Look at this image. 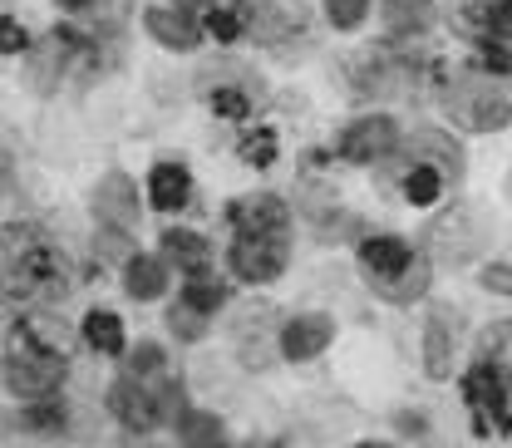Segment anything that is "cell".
Masks as SVG:
<instances>
[{"label":"cell","instance_id":"obj_1","mask_svg":"<svg viewBox=\"0 0 512 448\" xmlns=\"http://www.w3.org/2000/svg\"><path fill=\"white\" fill-rule=\"evenodd\" d=\"M74 286V266L64 247L40 222L0 227V301L10 311H50Z\"/></svg>","mask_w":512,"mask_h":448},{"label":"cell","instance_id":"obj_2","mask_svg":"<svg viewBox=\"0 0 512 448\" xmlns=\"http://www.w3.org/2000/svg\"><path fill=\"white\" fill-rule=\"evenodd\" d=\"M69 375V335L55 316L25 311L0 330V380L15 399H50Z\"/></svg>","mask_w":512,"mask_h":448},{"label":"cell","instance_id":"obj_3","mask_svg":"<svg viewBox=\"0 0 512 448\" xmlns=\"http://www.w3.org/2000/svg\"><path fill=\"white\" fill-rule=\"evenodd\" d=\"M384 163H389V188L399 192L404 207L419 212L448 202V188H458L468 173V153L453 138V128H414L409 138H399V148Z\"/></svg>","mask_w":512,"mask_h":448},{"label":"cell","instance_id":"obj_4","mask_svg":"<svg viewBox=\"0 0 512 448\" xmlns=\"http://www.w3.org/2000/svg\"><path fill=\"white\" fill-rule=\"evenodd\" d=\"M434 94H439L448 128H458V133L512 128V69H493L468 55L463 64L434 74Z\"/></svg>","mask_w":512,"mask_h":448},{"label":"cell","instance_id":"obj_5","mask_svg":"<svg viewBox=\"0 0 512 448\" xmlns=\"http://www.w3.org/2000/svg\"><path fill=\"white\" fill-rule=\"evenodd\" d=\"M355 261L365 271V286L389 306H414L434 286V261L399 232H365L355 242Z\"/></svg>","mask_w":512,"mask_h":448},{"label":"cell","instance_id":"obj_6","mask_svg":"<svg viewBox=\"0 0 512 448\" xmlns=\"http://www.w3.org/2000/svg\"><path fill=\"white\" fill-rule=\"evenodd\" d=\"M439 64L419 55V40H384L350 60L355 99H419V84L434 79Z\"/></svg>","mask_w":512,"mask_h":448},{"label":"cell","instance_id":"obj_7","mask_svg":"<svg viewBox=\"0 0 512 448\" xmlns=\"http://www.w3.org/2000/svg\"><path fill=\"white\" fill-rule=\"evenodd\" d=\"M188 409V394L178 375H153V380H138V375H119L109 384V414L124 424L128 434H153L163 424H178V414Z\"/></svg>","mask_w":512,"mask_h":448},{"label":"cell","instance_id":"obj_8","mask_svg":"<svg viewBox=\"0 0 512 448\" xmlns=\"http://www.w3.org/2000/svg\"><path fill=\"white\" fill-rule=\"evenodd\" d=\"M488 247H493V222L473 202H444L424 232L429 261H444V266H473V261H483Z\"/></svg>","mask_w":512,"mask_h":448},{"label":"cell","instance_id":"obj_9","mask_svg":"<svg viewBox=\"0 0 512 448\" xmlns=\"http://www.w3.org/2000/svg\"><path fill=\"white\" fill-rule=\"evenodd\" d=\"M458 394H463V409H468V429L478 439H512V389L493 370L473 365L458 375Z\"/></svg>","mask_w":512,"mask_h":448},{"label":"cell","instance_id":"obj_10","mask_svg":"<svg viewBox=\"0 0 512 448\" xmlns=\"http://www.w3.org/2000/svg\"><path fill=\"white\" fill-rule=\"evenodd\" d=\"M448 30L468 40L473 50H503L512 55V0H448Z\"/></svg>","mask_w":512,"mask_h":448},{"label":"cell","instance_id":"obj_11","mask_svg":"<svg viewBox=\"0 0 512 448\" xmlns=\"http://www.w3.org/2000/svg\"><path fill=\"white\" fill-rule=\"evenodd\" d=\"M227 266L247 286H271L291 266V232H232Z\"/></svg>","mask_w":512,"mask_h":448},{"label":"cell","instance_id":"obj_12","mask_svg":"<svg viewBox=\"0 0 512 448\" xmlns=\"http://www.w3.org/2000/svg\"><path fill=\"white\" fill-rule=\"evenodd\" d=\"M419 355H424V375L434 384H448L458 375V355H463V311L458 306H444V301L429 306Z\"/></svg>","mask_w":512,"mask_h":448},{"label":"cell","instance_id":"obj_13","mask_svg":"<svg viewBox=\"0 0 512 448\" xmlns=\"http://www.w3.org/2000/svg\"><path fill=\"white\" fill-rule=\"evenodd\" d=\"M399 119L389 114H365V119H350V124L335 133V158L355 163V168H375L384 163L394 148H399Z\"/></svg>","mask_w":512,"mask_h":448},{"label":"cell","instance_id":"obj_14","mask_svg":"<svg viewBox=\"0 0 512 448\" xmlns=\"http://www.w3.org/2000/svg\"><path fill=\"white\" fill-rule=\"evenodd\" d=\"M84 55H89V40H84L74 25H55V30L30 50V79H35V89H55L60 74H69Z\"/></svg>","mask_w":512,"mask_h":448},{"label":"cell","instance_id":"obj_15","mask_svg":"<svg viewBox=\"0 0 512 448\" xmlns=\"http://www.w3.org/2000/svg\"><path fill=\"white\" fill-rule=\"evenodd\" d=\"M330 340H335V320L320 316V311H306V316L281 320L276 350H281V360H291V365H311V360H320V355L330 350Z\"/></svg>","mask_w":512,"mask_h":448},{"label":"cell","instance_id":"obj_16","mask_svg":"<svg viewBox=\"0 0 512 448\" xmlns=\"http://www.w3.org/2000/svg\"><path fill=\"white\" fill-rule=\"evenodd\" d=\"M94 217H99L104 227L133 232V227H138V217H143V207H138V183H133L128 173H109V178H99V188H94Z\"/></svg>","mask_w":512,"mask_h":448},{"label":"cell","instance_id":"obj_17","mask_svg":"<svg viewBox=\"0 0 512 448\" xmlns=\"http://www.w3.org/2000/svg\"><path fill=\"white\" fill-rule=\"evenodd\" d=\"M143 30H148V40H158L163 50H178V55H188V50L202 45V20L188 15V10H178V5L143 10Z\"/></svg>","mask_w":512,"mask_h":448},{"label":"cell","instance_id":"obj_18","mask_svg":"<svg viewBox=\"0 0 512 448\" xmlns=\"http://www.w3.org/2000/svg\"><path fill=\"white\" fill-rule=\"evenodd\" d=\"M232 232H291V207L276 192H256V197H237L227 207Z\"/></svg>","mask_w":512,"mask_h":448},{"label":"cell","instance_id":"obj_19","mask_svg":"<svg viewBox=\"0 0 512 448\" xmlns=\"http://www.w3.org/2000/svg\"><path fill=\"white\" fill-rule=\"evenodd\" d=\"M380 20L389 40H424L439 20L434 0H380Z\"/></svg>","mask_w":512,"mask_h":448},{"label":"cell","instance_id":"obj_20","mask_svg":"<svg viewBox=\"0 0 512 448\" xmlns=\"http://www.w3.org/2000/svg\"><path fill=\"white\" fill-rule=\"evenodd\" d=\"M468 360H473V365H483V370H493V375L512 389V320H493V325H483V330L473 335Z\"/></svg>","mask_w":512,"mask_h":448},{"label":"cell","instance_id":"obj_21","mask_svg":"<svg viewBox=\"0 0 512 448\" xmlns=\"http://www.w3.org/2000/svg\"><path fill=\"white\" fill-rule=\"evenodd\" d=\"M158 247H163V261H168V266H178V271H188V276L212 271V242H207L202 232H192V227H168V232L158 237Z\"/></svg>","mask_w":512,"mask_h":448},{"label":"cell","instance_id":"obj_22","mask_svg":"<svg viewBox=\"0 0 512 448\" xmlns=\"http://www.w3.org/2000/svg\"><path fill=\"white\" fill-rule=\"evenodd\" d=\"M148 202H153L158 212L188 207L192 202V173L183 163H153V173H148Z\"/></svg>","mask_w":512,"mask_h":448},{"label":"cell","instance_id":"obj_23","mask_svg":"<svg viewBox=\"0 0 512 448\" xmlns=\"http://www.w3.org/2000/svg\"><path fill=\"white\" fill-rule=\"evenodd\" d=\"M124 291L133 301H158V296L168 291V261H163V256L133 252L124 261Z\"/></svg>","mask_w":512,"mask_h":448},{"label":"cell","instance_id":"obj_24","mask_svg":"<svg viewBox=\"0 0 512 448\" xmlns=\"http://www.w3.org/2000/svg\"><path fill=\"white\" fill-rule=\"evenodd\" d=\"M84 345L94 350V355H124L128 350V335H124V320L119 311H104V306H94L89 316H84Z\"/></svg>","mask_w":512,"mask_h":448},{"label":"cell","instance_id":"obj_25","mask_svg":"<svg viewBox=\"0 0 512 448\" xmlns=\"http://www.w3.org/2000/svg\"><path fill=\"white\" fill-rule=\"evenodd\" d=\"M173 429H178L183 448H227V424L212 409H183Z\"/></svg>","mask_w":512,"mask_h":448},{"label":"cell","instance_id":"obj_26","mask_svg":"<svg viewBox=\"0 0 512 448\" xmlns=\"http://www.w3.org/2000/svg\"><path fill=\"white\" fill-rule=\"evenodd\" d=\"M202 30H207L212 40H222V45L242 40V30H247V5H242V0H217V5L207 10Z\"/></svg>","mask_w":512,"mask_h":448},{"label":"cell","instance_id":"obj_27","mask_svg":"<svg viewBox=\"0 0 512 448\" xmlns=\"http://www.w3.org/2000/svg\"><path fill=\"white\" fill-rule=\"evenodd\" d=\"M178 301L192 306V311H202V316H217V311L227 306V286H222L217 276H207V271H202V276H188V281H183Z\"/></svg>","mask_w":512,"mask_h":448},{"label":"cell","instance_id":"obj_28","mask_svg":"<svg viewBox=\"0 0 512 448\" xmlns=\"http://www.w3.org/2000/svg\"><path fill=\"white\" fill-rule=\"evenodd\" d=\"M207 109H212L217 119H252V89H242V84H217V89H207Z\"/></svg>","mask_w":512,"mask_h":448},{"label":"cell","instance_id":"obj_29","mask_svg":"<svg viewBox=\"0 0 512 448\" xmlns=\"http://www.w3.org/2000/svg\"><path fill=\"white\" fill-rule=\"evenodd\" d=\"M119 360H124V375H138V380H153V375L168 370V355H163V345H153V340H143L138 350H124Z\"/></svg>","mask_w":512,"mask_h":448},{"label":"cell","instance_id":"obj_30","mask_svg":"<svg viewBox=\"0 0 512 448\" xmlns=\"http://www.w3.org/2000/svg\"><path fill=\"white\" fill-rule=\"evenodd\" d=\"M370 5H375V0H325V20L350 35V30H360V25L370 20Z\"/></svg>","mask_w":512,"mask_h":448},{"label":"cell","instance_id":"obj_31","mask_svg":"<svg viewBox=\"0 0 512 448\" xmlns=\"http://www.w3.org/2000/svg\"><path fill=\"white\" fill-rule=\"evenodd\" d=\"M237 153H242V163H252V168H271V163H276V133H271V128L242 133Z\"/></svg>","mask_w":512,"mask_h":448},{"label":"cell","instance_id":"obj_32","mask_svg":"<svg viewBox=\"0 0 512 448\" xmlns=\"http://www.w3.org/2000/svg\"><path fill=\"white\" fill-rule=\"evenodd\" d=\"M207 320H212V316L192 311V306H183V301H173V306H168V330H173L178 340H188V345L207 335Z\"/></svg>","mask_w":512,"mask_h":448},{"label":"cell","instance_id":"obj_33","mask_svg":"<svg viewBox=\"0 0 512 448\" xmlns=\"http://www.w3.org/2000/svg\"><path fill=\"white\" fill-rule=\"evenodd\" d=\"M478 286H483L488 296H508L512 301V261H488V266H478Z\"/></svg>","mask_w":512,"mask_h":448},{"label":"cell","instance_id":"obj_34","mask_svg":"<svg viewBox=\"0 0 512 448\" xmlns=\"http://www.w3.org/2000/svg\"><path fill=\"white\" fill-rule=\"evenodd\" d=\"M30 50V35L15 15H0V55H25Z\"/></svg>","mask_w":512,"mask_h":448},{"label":"cell","instance_id":"obj_35","mask_svg":"<svg viewBox=\"0 0 512 448\" xmlns=\"http://www.w3.org/2000/svg\"><path fill=\"white\" fill-rule=\"evenodd\" d=\"M394 429H399L404 439H429V414H424V409H399V414H394Z\"/></svg>","mask_w":512,"mask_h":448},{"label":"cell","instance_id":"obj_36","mask_svg":"<svg viewBox=\"0 0 512 448\" xmlns=\"http://www.w3.org/2000/svg\"><path fill=\"white\" fill-rule=\"evenodd\" d=\"M173 5H178V10H188V15H197V10H212L217 0H173Z\"/></svg>","mask_w":512,"mask_h":448},{"label":"cell","instance_id":"obj_37","mask_svg":"<svg viewBox=\"0 0 512 448\" xmlns=\"http://www.w3.org/2000/svg\"><path fill=\"white\" fill-rule=\"evenodd\" d=\"M55 5H60V10H89L94 0H55Z\"/></svg>","mask_w":512,"mask_h":448},{"label":"cell","instance_id":"obj_38","mask_svg":"<svg viewBox=\"0 0 512 448\" xmlns=\"http://www.w3.org/2000/svg\"><path fill=\"white\" fill-rule=\"evenodd\" d=\"M355 448H394V444H375V439H370V444H355Z\"/></svg>","mask_w":512,"mask_h":448},{"label":"cell","instance_id":"obj_39","mask_svg":"<svg viewBox=\"0 0 512 448\" xmlns=\"http://www.w3.org/2000/svg\"><path fill=\"white\" fill-rule=\"evenodd\" d=\"M252 448H276V444H252Z\"/></svg>","mask_w":512,"mask_h":448},{"label":"cell","instance_id":"obj_40","mask_svg":"<svg viewBox=\"0 0 512 448\" xmlns=\"http://www.w3.org/2000/svg\"><path fill=\"white\" fill-rule=\"evenodd\" d=\"M508 197H512V178H508Z\"/></svg>","mask_w":512,"mask_h":448}]
</instances>
